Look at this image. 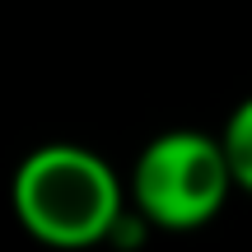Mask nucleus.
I'll return each instance as SVG.
<instances>
[{
    "mask_svg": "<svg viewBox=\"0 0 252 252\" xmlns=\"http://www.w3.org/2000/svg\"><path fill=\"white\" fill-rule=\"evenodd\" d=\"M14 215L47 248H94L117 229L122 191L112 168L80 145H42L14 173Z\"/></svg>",
    "mask_w": 252,
    "mask_h": 252,
    "instance_id": "nucleus-1",
    "label": "nucleus"
},
{
    "mask_svg": "<svg viewBox=\"0 0 252 252\" xmlns=\"http://www.w3.org/2000/svg\"><path fill=\"white\" fill-rule=\"evenodd\" d=\"M234 168L224 140H206L196 131H168L145 145L135 163V206L163 229H196L224 206Z\"/></svg>",
    "mask_w": 252,
    "mask_h": 252,
    "instance_id": "nucleus-2",
    "label": "nucleus"
},
{
    "mask_svg": "<svg viewBox=\"0 0 252 252\" xmlns=\"http://www.w3.org/2000/svg\"><path fill=\"white\" fill-rule=\"evenodd\" d=\"M224 154H229V168H234V182L252 191V98L238 103L224 126Z\"/></svg>",
    "mask_w": 252,
    "mask_h": 252,
    "instance_id": "nucleus-3",
    "label": "nucleus"
}]
</instances>
